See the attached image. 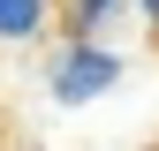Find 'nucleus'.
<instances>
[{"instance_id": "nucleus-1", "label": "nucleus", "mask_w": 159, "mask_h": 151, "mask_svg": "<svg viewBox=\"0 0 159 151\" xmlns=\"http://www.w3.org/2000/svg\"><path fill=\"white\" fill-rule=\"evenodd\" d=\"M106 83H114V61H106V53H68V61L53 68V91H61L68 106L91 98V91H106Z\"/></svg>"}, {"instance_id": "nucleus-2", "label": "nucleus", "mask_w": 159, "mask_h": 151, "mask_svg": "<svg viewBox=\"0 0 159 151\" xmlns=\"http://www.w3.org/2000/svg\"><path fill=\"white\" fill-rule=\"evenodd\" d=\"M38 15H46V0H0V38H23V30H38Z\"/></svg>"}]
</instances>
